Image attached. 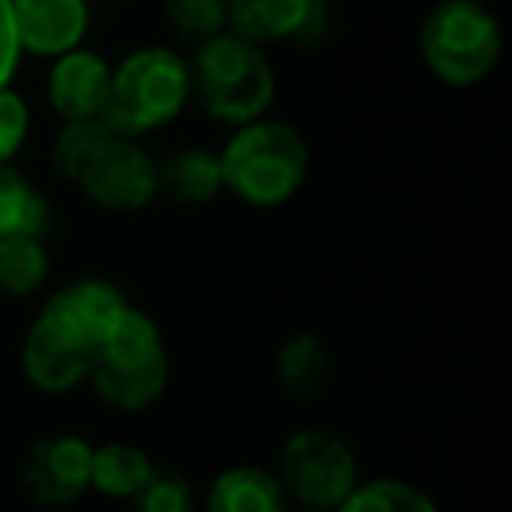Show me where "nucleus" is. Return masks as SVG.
<instances>
[{
  "label": "nucleus",
  "instance_id": "15",
  "mask_svg": "<svg viewBox=\"0 0 512 512\" xmlns=\"http://www.w3.org/2000/svg\"><path fill=\"white\" fill-rule=\"evenodd\" d=\"M225 190L221 183V162L218 155L200 148H183L158 162V193L186 207L211 204L218 193Z\"/></svg>",
  "mask_w": 512,
  "mask_h": 512
},
{
  "label": "nucleus",
  "instance_id": "26",
  "mask_svg": "<svg viewBox=\"0 0 512 512\" xmlns=\"http://www.w3.org/2000/svg\"><path fill=\"white\" fill-rule=\"evenodd\" d=\"M299 512H323V509H299Z\"/></svg>",
  "mask_w": 512,
  "mask_h": 512
},
{
  "label": "nucleus",
  "instance_id": "9",
  "mask_svg": "<svg viewBox=\"0 0 512 512\" xmlns=\"http://www.w3.org/2000/svg\"><path fill=\"white\" fill-rule=\"evenodd\" d=\"M130 302L123 299V292L116 285L102 278H78L71 285H64L43 309L36 320H43L50 330H57L60 337H67L71 344H78L81 351L95 358L99 344L109 337V330L120 323V316L127 313Z\"/></svg>",
  "mask_w": 512,
  "mask_h": 512
},
{
  "label": "nucleus",
  "instance_id": "6",
  "mask_svg": "<svg viewBox=\"0 0 512 512\" xmlns=\"http://www.w3.org/2000/svg\"><path fill=\"white\" fill-rule=\"evenodd\" d=\"M274 477L285 488L288 502L323 512H334L362 481L355 449L327 428H299L295 435H288L278 453Z\"/></svg>",
  "mask_w": 512,
  "mask_h": 512
},
{
  "label": "nucleus",
  "instance_id": "25",
  "mask_svg": "<svg viewBox=\"0 0 512 512\" xmlns=\"http://www.w3.org/2000/svg\"><path fill=\"white\" fill-rule=\"evenodd\" d=\"M22 60V46L15 36V22H11V0H0V88H8Z\"/></svg>",
  "mask_w": 512,
  "mask_h": 512
},
{
  "label": "nucleus",
  "instance_id": "19",
  "mask_svg": "<svg viewBox=\"0 0 512 512\" xmlns=\"http://www.w3.org/2000/svg\"><path fill=\"white\" fill-rule=\"evenodd\" d=\"M50 221L43 193L15 169V165H0V239L8 235H43Z\"/></svg>",
  "mask_w": 512,
  "mask_h": 512
},
{
  "label": "nucleus",
  "instance_id": "3",
  "mask_svg": "<svg viewBox=\"0 0 512 512\" xmlns=\"http://www.w3.org/2000/svg\"><path fill=\"white\" fill-rule=\"evenodd\" d=\"M88 383L113 411L137 414L158 404L169 386V348L158 323L144 309L127 306L120 323L95 351Z\"/></svg>",
  "mask_w": 512,
  "mask_h": 512
},
{
  "label": "nucleus",
  "instance_id": "8",
  "mask_svg": "<svg viewBox=\"0 0 512 512\" xmlns=\"http://www.w3.org/2000/svg\"><path fill=\"white\" fill-rule=\"evenodd\" d=\"M78 186L102 211H141L158 197V162L141 141L113 134Z\"/></svg>",
  "mask_w": 512,
  "mask_h": 512
},
{
  "label": "nucleus",
  "instance_id": "5",
  "mask_svg": "<svg viewBox=\"0 0 512 512\" xmlns=\"http://www.w3.org/2000/svg\"><path fill=\"white\" fill-rule=\"evenodd\" d=\"M425 67L449 88H474L502 57V25L481 0H439L418 29Z\"/></svg>",
  "mask_w": 512,
  "mask_h": 512
},
{
  "label": "nucleus",
  "instance_id": "21",
  "mask_svg": "<svg viewBox=\"0 0 512 512\" xmlns=\"http://www.w3.org/2000/svg\"><path fill=\"white\" fill-rule=\"evenodd\" d=\"M109 137H113V130H109L102 120L64 123L60 134L53 137V148H50L53 169H57L60 176L71 179V183H81V176L92 169V162L99 158V151L106 148Z\"/></svg>",
  "mask_w": 512,
  "mask_h": 512
},
{
  "label": "nucleus",
  "instance_id": "24",
  "mask_svg": "<svg viewBox=\"0 0 512 512\" xmlns=\"http://www.w3.org/2000/svg\"><path fill=\"white\" fill-rule=\"evenodd\" d=\"M32 130V109L15 88H0V165H11Z\"/></svg>",
  "mask_w": 512,
  "mask_h": 512
},
{
  "label": "nucleus",
  "instance_id": "1",
  "mask_svg": "<svg viewBox=\"0 0 512 512\" xmlns=\"http://www.w3.org/2000/svg\"><path fill=\"white\" fill-rule=\"evenodd\" d=\"M186 67H190V99H197L207 116L228 127L264 120L278 95V78L264 46L235 32H221L200 43Z\"/></svg>",
  "mask_w": 512,
  "mask_h": 512
},
{
  "label": "nucleus",
  "instance_id": "13",
  "mask_svg": "<svg viewBox=\"0 0 512 512\" xmlns=\"http://www.w3.org/2000/svg\"><path fill=\"white\" fill-rule=\"evenodd\" d=\"M228 32L256 46L306 36L316 22L320 0H225Z\"/></svg>",
  "mask_w": 512,
  "mask_h": 512
},
{
  "label": "nucleus",
  "instance_id": "7",
  "mask_svg": "<svg viewBox=\"0 0 512 512\" xmlns=\"http://www.w3.org/2000/svg\"><path fill=\"white\" fill-rule=\"evenodd\" d=\"M18 488L39 509H60L92 491V442L74 432L32 442L18 467Z\"/></svg>",
  "mask_w": 512,
  "mask_h": 512
},
{
  "label": "nucleus",
  "instance_id": "23",
  "mask_svg": "<svg viewBox=\"0 0 512 512\" xmlns=\"http://www.w3.org/2000/svg\"><path fill=\"white\" fill-rule=\"evenodd\" d=\"M127 505L130 512H197V491L179 470L155 467Z\"/></svg>",
  "mask_w": 512,
  "mask_h": 512
},
{
  "label": "nucleus",
  "instance_id": "22",
  "mask_svg": "<svg viewBox=\"0 0 512 512\" xmlns=\"http://www.w3.org/2000/svg\"><path fill=\"white\" fill-rule=\"evenodd\" d=\"M165 22L179 39L200 46L228 32V8L225 0H165Z\"/></svg>",
  "mask_w": 512,
  "mask_h": 512
},
{
  "label": "nucleus",
  "instance_id": "20",
  "mask_svg": "<svg viewBox=\"0 0 512 512\" xmlns=\"http://www.w3.org/2000/svg\"><path fill=\"white\" fill-rule=\"evenodd\" d=\"M334 512H439V502L404 477H372L358 481Z\"/></svg>",
  "mask_w": 512,
  "mask_h": 512
},
{
  "label": "nucleus",
  "instance_id": "16",
  "mask_svg": "<svg viewBox=\"0 0 512 512\" xmlns=\"http://www.w3.org/2000/svg\"><path fill=\"white\" fill-rule=\"evenodd\" d=\"M274 372H278V383L285 386L292 397L309 400V397H320L330 386L334 362H330L327 344L316 334H292L278 348Z\"/></svg>",
  "mask_w": 512,
  "mask_h": 512
},
{
  "label": "nucleus",
  "instance_id": "10",
  "mask_svg": "<svg viewBox=\"0 0 512 512\" xmlns=\"http://www.w3.org/2000/svg\"><path fill=\"white\" fill-rule=\"evenodd\" d=\"M11 22L22 53L57 60L85 46L92 8L88 0H11Z\"/></svg>",
  "mask_w": 512,
  "mask_h": 512
},
{
  "label": "nucleus",
  "instance_id": "4",
  "mask_svg": "<svg viewBox=\"0 0 512 512\" xmlns=\"http://www.w3.org/2000/svg\"><path fill=\"white\" fill-rule=\"evenodd\" d=\"M190 102V67L169 46H141L113 67L102 123L120 137H144L176 120Z\"/></svg>",
  "mask_w": 512,
  "mask_h": 512
},
{
  "label": "nucleus",
  "instance_id": "2",
  "mask_svg": "<svg viewBox=\"0 0 512 512\" xmlns=\"http://www.w3.org/2000/svg\"><path fill=\"white\" fill-rule=\"evenodd\" d=\"M221 183L249 207H281L309 179V144L292 123L253 120L221 148Z\"/></svg>",
  "mask_w": 512,
  "mask_h": 512
},
{
  "label": "nucleus",
  "instance_id": "12",
  "mask_svg": "<svg viewBox=\"0 0 512 512\" xmlns=\"http://www.w3.org/2000/svg\"><path fill=\"white\" fill-rule=\"evenodd\" d=\"M22 372L39 393L60 397V393H71L81 383H88L92 355L60 337L57 330H50L43 320H32L22 341Z\"/></svg>",
  "mask_w": 512,
  "mask_h": 512
},
{
  "label": "nucleus",
  "instance_id": "11",
  "mask_svg": "<svg viewBox=\"0 0 512 512\" xmlns=\"http://www.w3.org/2000/svg\"><path fill=\"white\" fill-rule=\"evenodd\" d=\"M113 85V67L88 46L64 53L53 60L46 95H50L53 113L64 123L74 120H102Z\"/></svg>",
  "mask_w": 512,
  "mask_h": 512
},
{
  "label": "nucleus",
  "instance_id": "18",
  "mask_svg": "<svg viewBox=\"0 0 512 512\" xmlns=\"http://www.w3.org/2000/svg\"><path fill=\"white\" fill-rule=\"evenodd\" d=\"M50 278V253L39 235H8L0 239V295L22 299Z\"/></svg>",
  "mask_w": 512,
  "mask_h": 512
},
{
  "label": "nucleus",
  "instance_id": "17",
  "mask_svg": "<svg viewBox=\"0 0 512 512\" xmlns=\"http://www.w3.org/2000/svg\"><path fill=\"white\" fill-rule=\"evenodd\" d=\"M158 463L134 442H102L92 446V491L116 502H130Z\"/></svg>",
  "mask_w": 512,
  "mask_h": 512
},
{
  "label": "nucleus",
  "instance_id": "14",
  "mask_svg": "<svg viewBox=\"0 0 512 512\" xmlns=\"http://www.w3.org/2000/svg\"><path fill=\"white\" fill-rule=\"evenodd\" d=\"M204 512H292V502L274 470L235 463L207 484Z\"/></svg>",
  "mask_w": 512,
  "mask_h": 512
}]
</instances>
